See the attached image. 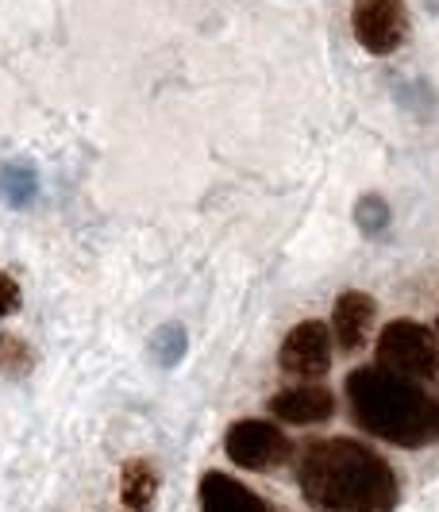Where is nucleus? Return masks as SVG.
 <instances>
[{"label": "nucleus", "mask_w": 439, "mask_h": 512, "mask_svg": "<svg viewBox=\"0 0 439 512\" xmlns=\"http://www.w3.org/2000/svg\"><path fill=\"white\" fill-rule=\"evenodd\" d=\"M297 486L316 512H393L401 501L393 466L374 447L347 436L309 443Z\"/></svg>", "instance_id": "1"}, {"label": "nucleus", "mask_w": 439, "mask_h": 512, "mask_svg": "<svg viewBox=\"0 0 439 512\" xmlns=\"http://www.w3.org/2000/svg\"><path fill=\"white\" fill-rule=\"evenodd\" d=\"M347 405L362 432L393 447H420L439 432V405L416 382H405L382 366L347 374Z\"/></svg>", "instance_id": "2"}, {"label": "nucleus", "mask_w": 439, "mask_h": 512, "mask_svg": "<svg viewBox=\"0 0 439 512\" xmlns=\"http://www.w3.org/2000/svg\"><path fill=\"white\" fill-rule=\"evenodd\" d=\"M378 366L405 382H439V339L416 320H393L378 335Z\"/></svg>", "instance_id": "3"}, {"label": "nucleus", "mask_w": 439, "mask_h": 512, "mask_svg": "<svg viewBox=\"0 0 439 512\" xmlns=\"http://www.w3.org/2000/svg\"><path fill=\"white\" fill-rule=\"evenodd\" d=\"M351 27L362 51L393 54L409 39V8L405 0H355Z\"/></svg>", "instance_id": "4"}, {"label": "nucleus", "mask_w": 439, "mask_h": 512, "mask_svg": "<svg viewBox=\"0 0 439 512\" xmlns=\"http://www.w3.org/2000/svg\"><path fill=\"white\" fill-rule=\"evenodd\" d=\"M293 455V443L270 420H239L228 428V459L247 470H274Z\"/></svg>", "instance_id": "5"}, {"label": "nucleus", "mask_w": 439, "mask_h": 512, "mask_svg": "<svg viewBox=\"0 0 439 512\" xmlns=\"http://www.w3.org/2000/svg\"><path fill=\"white\" fill-rule=\"evenodd\" d=\"M278 362H282V370L289 378H324L332 370V335H328V324H320V320L297 324L293 332L285 335Z\"/></svg>", "instance_id": "6"}, {"label": "nucleus", "mask_w": 439, "mask_h": 512, "mask_svg": "<svg viewBox=\"0 0 439 512\" xmlns=\"http://www.w3.org/2000/svg\"><path fill=\"white\" fill-rule=\"evenodd\" d=\"M270 412L285 420V424H320V420H332L336 412V397L324 389V385H289L282 389L274 401H270Z\"/></svg>", "instance_id": "7"}, {"label": "nucleus", "mask_w": 439, "mask_h": 512, "mask_svg": "<svg viewBox=\"0 0 439 512\" xmlns=\"http://www.w3.org/2000/svg\"><path fill=\"white\" fill-rule=\"evenodd\" d=\"M197 497H201V512H274V505L262 501L255 489H247L220 470H208L201 478Z\"/></svg>", "instance_id": "8"}, {"label": "nucleus", "mask_w": 439, "mask_h": 512, "mask_svg": "<svg viewBox=\"0 0 439 512\" xmlns=\"http://www.w3.org/2000/svg\"><path fill=\"white\" fill-rule=\"evenodd\" d=\"M370 324H374V301L351 289L336 301V312H332V332H336L339 347L343 351H359L370 335Z\"/></svg>", "instance_id": "9"}, {"label": "nucleus", "mask_w": 439, "mask_h": 512, "mask_svg": "<svg viewBox=\"0 0 439 512\" xmlns=\"http://www.w3.org/2000/svg\"><path fill=\"white\" fill-rule=\"evenodd\" d=\"M158 470L147 459H131L120 474V501L128 512H147L155 505Z\"/></svg>", "instance_id": "10"}, {"label": "nucleus", "mask_w": 439, "mask_h": 512, "mask_svg": "<svg viewBox=\"0 0 439 512\" xmlns=\"http://www.w3.org/2000/svg\"><path fill=\"white\" fill-rule=\"evenodd\" d=\"M0 366H4L8 374H27V370H31V351H27L24 339L0 335Z\"/></svg>", "instance_id": "11"}, {"label": "nucleus", "mask_w": 439, "mask_h": 512, "mask_svg": "<svg viewBox=\"0 0 439 512\" xmlns=\"http://www.w3.org/2000/svg\"><path fill=\"white\" fill-rule=\"evenodd\" d=\"M20 308V285L16 278H8L4 270H0V320L8 316V312H16Z\"/></svg>", "instance_id": "12"}]
</instances>
